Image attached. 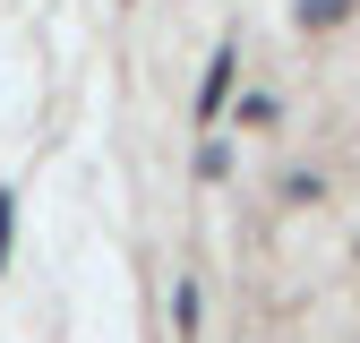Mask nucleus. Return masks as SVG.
Returning a JSON list of instances; mask_svg holds the SVG:
<instances>
[{
  "label": "nucleus",
  "instance_id": "1",
  "mask_svg": "<svg viewBox=\"0 0 360 343\" xmlns=\"http://www.w3.org/2000/svg\"><path fill=\"white\" fill-rule=\"evenodd\" d=\"M232 60H240V52L223 43V52L206 60V77H198V120H206V129H214L223 112H232Z\"/></svg>",
  "mask_w": 360,
  "mask_h": 343
},
{
  "label": "nucleus",
  "instance_id": "2",
  "mask_svg": "<svg viewBox=\"0 0 360 343\" xmlns=\"http://www.w3.org/2000/svg\"><path fill=\"white\" fill-rule=\"evenodd\" d=\"M343 9H352V0H300V26H335Z\"/></svg>",
  "mask_w": 360,
  "mask_h": 343
},
{
  "label": "nucleus",
  "instance_id": "3",
  "mask_svg": "<svg viewBox=\"0 0 360 343\" xmlns=\"http://www.w3.org/2000/svg\"><path fill=\"white\" fill-rule=\"evenodd\" d=\"M9 232H18V206H9V189H0V266H9Z\"/></svg>",
  "mask_w": 360,
  "mask_h": 343
}]
</instances>
